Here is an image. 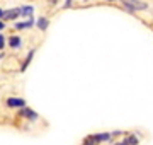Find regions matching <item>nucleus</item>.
I'll return each mask as SVG.
<instances>
[{"mask_svg":"<svg viewBox=\"0 0 153 145\" xmlns=\"http://www.w3.org/2000/svg\"><path fill=\"white\" fill-rule=\"evenodd\" d=\"M123 4H124L126 10L128 12H134V10H146L148 5L145 4V2H141V0H123Z\"/></svg>","mask_w":153,"mask_h":145,"instance_id":"obj_1","label":"nucleus"},{"mask_svg":"<svg viewBox=\"0 0 153 145\" xmlns=\"http://www.w3.org/2000/svg\"><path fill=\"white\" fill-rule=\"evenodd\" d=\"M21 10H22V16H31V14H33V7H22V9H21Z\"/></svg>","mask_w":153,"mask_h":145,"instance_id":"obj_12","label":"nucleus"},{"mask_svg":"<svg viewBox=\"0 0 153 145\" xmlns=\"http://www.w3.org/2000/svg\"><path fill=\"white\" fill-rule=\"evenodd\" d=\"M48 24H49V21L46 19V17H39V19H38V28L41 29V31L48 29Z\"/></svg>","mask_w":153,"mask_h":145,"instance_id":"obj_6","label":"nucleus"},{"mask_svg":"<svg viewBox=\"0 0 153 145\" xmlns=\"http://www.w3.org/2000/svg\"><path fill=\"white\" fill-rule=\"evenodd\" d=\"M21 116H26V118H29V120H36V118H38V114H36L33 109H29V108H22Z\"/></svg>","mask_w":153,"mask_h":145,"instance_id":"obj_4","label":"nucleus"},{"mask_svg":"<svg viewBox=\"0 0 153 145\" xmlns=\"http://www.w3.org/2000/svg\"><path fill=\"white\" fill-rule=\"evenodd\" d=\"M83 2H88V0H83Z\"/></svg>","mask_w":153,"mask_h":145,"instance_id":"obj_17","label":"nucleus"},{"mask_svg":"<svg viewBox=\"0 0 153 145\" xmlns=\"http://www.w3.org/2000/svg\"><path fill=\"white\" fill-rule=\"evenodd\" d=\"M70 2H71V0H66V4H65V7H68V5H70Z\"/></svg>","mask_w":153,"mask_h":145,"instance_id":"obj_15","label":"nucleus"},{"mask_svg":"<svg viewBox=\"0 0 153 145\" xmlns=\"http://www.w3.org/2000/svg\"><path fill=\"white\" fill-rule=\"evenodd\" d=\"M4 45H5V41H4V36H2V39H0V48L4 50Z\"/></svg>","mask_w":153,"mask_h":145,"instance_id":"obj_13","label":"nucleus"},{"mask_svg":"<svg viewBox=\"0 0 153 145\" xmlns=\"http://www.w3.org/2000/svg\"><path fill=\"white\" fill-rule=\"evenodd\" d=\"M9 43H10L12 48H19V46H21V38H19V36H10Z\"/></svg>","mask_w":153,"mask_h":145,"instance_id":"obj_7","label":"nucleus"},{"mask_svg":"<svg viewBox=\"0 0 153 145\" xmlns=\"http://www.w3.org/2000/svg\"><path fill=\"white\" fill-rule=\"evenodd\" d=\"M34 26V19L31 17L29 21H26V22H17L16 24V29H27V28H33Z\"/></svg>","mask_w":153,"mask_h":145,"instance_id":"obj_5","label":"nucleus"},{"mask_svg":"<svg viewBox=\"0 0 153 145\" xmlns=\"http://www.w3.org/2000/svg\"><path fill=\"white\" fill-rule=\"evenodd\" d=\"M99 140L95 138V135H90V137H87V138L83 140V145H97Z\"/></svg>","mask_w":153,"mask_h":145,"instance_id":"obj_8","label":"nucleus"},{"mask_svg":"<svg viewBox=\"0 0 153 145\" xmlns=\"http://www.w3.org/2000/svg\"><path fill=\"white\" fill-rule=\"evenodd\" d=\"M22 14L21 9H9V10H2L0 16H2V21H10V19H16Z\"/></svg>","mask_w":153,"mask_h":145,"instance_id":"obj_2","label":"nucleus"},{"mask_svg":"<svg viewBox=\"0 0 153 145\" xmlns=\"http://www.w3.org/2000/svg\"><path fill=\"white\" fill-rule=\"evenodd\" d=\"M124 142H126V145H136V144H138V138L134 137V135H129V137H128Z\"/></svg>","mask_w":153,"mask_h":145,"instance_id":"obj_11","label":"nucleus"},{"mask_svg":"<svg viewBox=\"0 0 153 145\" xmlns=\"http://www.w3.org/2000/svg\"><path fill=\"white\" fill-rule=\"evenodd\" d=\"M33 56H34V50H31V53H29L27 58H26V60H24V63H22V70H26V67L29 65V61L33 60Z\"/></svg>","mask_w":153,"mask_h":145,"instance_id":"obj_10","label":"nucleus"},{"mask_svg":"<svg viewBox=\"0 0 153 145\" xmlns=\"http://www.w3.org/2000/svg\"><path fill=\"white\" fill-rule=\"evenodd\" d=\"M111 137H112L111 133H97L95 135V138H97L99 142H105V140H109Z\"/></svg>","mask_w":153,"mask_h":145,"instance_id":"obj_9","label":"nucleus"},{"mask_svg":"<svg viewBox=\"0 0 153 145\" xmlns=\"http://www.w3.org/2000/svg\"><path fill=\"white\" fill-rule=\"evenodd\" d=\"M7 106L9 108H24L26 102H24V99H21V97H9V99H7Z\"/></svg>","mask_w":153,"mask_h":145,"instance_id":"obj_3","label":"nucleus"},{"mask_svg":"<svg viewBox=\"0 0 153 145\" xmlns=\"http://www.w3.org/2000/svg\"><path fill=\"white\" fill-rule=\"evenodd\" d=\"M116 145H126V142H119V144H116Z\"/></svg>","mask_w":153,"mask_h":145,"instance_id":"obj_16","label":"nucleus"},{"mask_svg":"<svg viewBox=\"0 0 153 145\" xmlns=\"http://www.w3.org/2000/svg\"><path fill=\"white\" fill-rule=\"evenodd\" d=\"M49 4H56V2H58V0H48Z\"/></svg>","mask_w":153,"mask_h":145,"instance_id":"obj_14","label":"nucleus"}]
</instances>
